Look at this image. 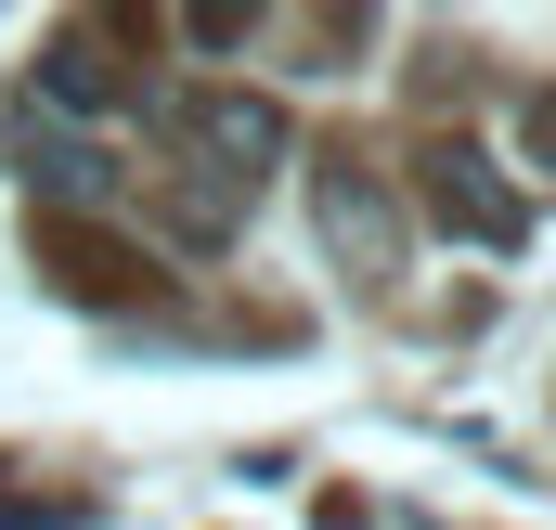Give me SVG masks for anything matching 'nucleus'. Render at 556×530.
Returning a JSON list of instances; mask_svg holds the SVG:
<instances>
[{"label":"nucleus","instance_id":"1","mask_svg":"<svg viewBox=\"0 0 556 530\" xmlns=\"http://www.w3.org/2000/svg\"><path fill=\"white\" fill-rule=\"evenodd\" d=\"M168 130H181V155H194L220 194H260V168L285 155V117L260 104V91H181Z\"/></svg>","mask_w":556,"mask_h":530},{"label":"nucleus","instance_id":"2","mask_svg":"<svg viewBox=\"0 0 556 530\" xmlns=\"http://www.w3.org/2000/svg\"><path fill=\"white\" fill-rule=\"evenodd\" d=\"M415 207L440 220V234H466V247H518V234H531V207L492 181L479 142H427V155H415Z\"/></svg>","mask_w":556,"mask_h":530},{"label":"nucleus","instance_id":"3","mask_svg":"<svg viewBox=\"0 0 556 530\" xmlns=\"http://www.w3.org/2000/svg\"><path fill=\"white\" fill-rule=\"evenodd\" d=\"M324 247L363 272V285H389V272H402V207H389V181H376V168H350V155H324Z\"/></svg>","mask_w":556,"mask_h":530},{"label":"nucleus","instance_id":"4","mask_svg":"<svg viewBox=\"0 0 556 530\" xmlns=\"http://www.w3.org/2000/svg\"><path fill=\"white\" fill-rule=\"evenodd\" d=\"M39 260L65 272L78 298H142V260H117V247H91V234H65V220H39Z\"/></svg>","mask_w":556,"mask_h":530},{"label":"nucleus","instance_id":"5","mask_svg":"<svg viewBox=\"0 0 556 530\" xmlns=\"http://www.w3.org/2000/svg\"><path fill=\"white\" fill-rule=\"evenodd\" d=\"M39 91H52V104H117V65H104V39H91V26H65V39L39 52Z\"/></svg>","mask_w":556,"mask_h":530},{"label":"nucleus","instance_id":"6","mask_svg":"<svg viewBox=\"0 0 556 530\" xmlns=\"http://www.w3.org/2000/svg\"><path fill=\"white\" fill-rule=\"evenodd\" d=\"M531 155L556 168V91H531Z\"/></svg>","mask_w":556,"mask_h":530}]
</instances>
